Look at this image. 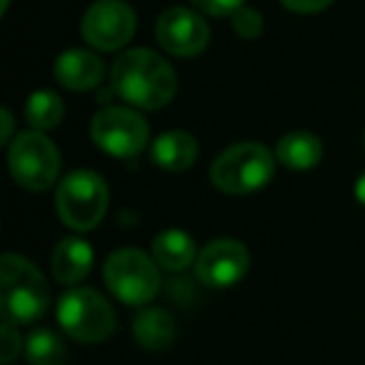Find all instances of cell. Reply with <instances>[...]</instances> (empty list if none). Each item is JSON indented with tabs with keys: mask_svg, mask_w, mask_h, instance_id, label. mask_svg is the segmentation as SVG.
Here are the masks:
<instances>
[{
	"mask_svg": "<svg viewBox=\"0 0 365 365\" xmlns=\"http://www.w3.org/2000/svg\"><path fill=\"white\" fill-rule=\"evenodd\" d=\"M113 91L125 103L145 110L165 108L178 91L175 71L158 53L133 48L120 53L110 71Z\"/></svg>",
	"mask_w": 365,
	"mask_h": 365,
	"instance_id": "6da1fadb",
	"label": "cell"
},
{
	"mask_svg": "<svg viewBox=\"0 0 365 365\" xmlns=\"http://www.w3.org/2000/svg\"><path fill=\"white\" fill-rule=\"evenodd\" d=\"M51 290L43 273L28 258L6 253L0 260V308L13 325L33 323L48 310Z\"/></svg>",
	"mask_w": 365,
	"mask_h": 365,
	"instance_id": "7a4b0ae2",
	"label": "cell"
},
{
	"mask_svg": "<svg viewBox=\"0 0 365 365\" xmlns=\"http://www.w3.org/2000/svg\"><path fill=\"white\" fill-rule=\"evenodd\" d=\"M275 173V158L260 143H235L213 160L210 180L218 190L245 195L265 188Z\"/></svg>",
	"mask_w": 365,
	"mask_h": 365,
	"instance_id": "3957f363",
	"label": "cell"
},
{
	"mask_svg": "<svg viewBox=\"0 0 365 365\" xmlns=\"http://www.w3.org/2000/svg\"><path fill=\"white\" fill-rule=\"evenodd\" d=\"M56 210L73 230H93L108 210V185L98 173L76 170L56 190Z\"/></svg>",
	"mask_w": 365,
	"mask_h": 365,
	"instance_id": "277c9868",
	"label": "cell"
},
{
	"mask_svg": "<svg viewBox=\"0 0 365 365\" xmlns=\"http://www.w3.org/2000/svg\"><path fill=\"white\" fill-rule=\"evenodd\" d=\"M58 323L81 343H101L115 330V310L93 288H71L58 300Z\"/></svg>",
	"mask_w": 365,
	"mask_h": 365,
	"instance_id": "5b68a950",
	"label": "cell"
},
{
	"mask_svg": "<svg viewBox=\"0 0 365 365\" xmlns=\"http://www.w3.org/2000/svg\"><path fill=\"white\" fill-rule=\"evenodd\" d=\"M8 168L18 185L28 190H48L61 173V153L43 130L18 133L8 150Z\"/></svg>",
	"mask_w": 365,
	"mask_h": 365,
	"instance_id": "8992f818",
	"label": "cell"
},
{
	"mask_svg": "<svg viewBox=\"0 0 365 365\" xmlns=\"http://www.w3.org/2000/svg\"><path fill=\"white\" fill-rule=\"evenodd\" d=\"M103 275L110 293L125 305H145L160 290L158 263L135 248L115 250L106 260Z\"/></svg>",
	"mask_w": 365,
	"mask_h": 365,
	"instance_id": "52a82bcc",
	"label": "cell"
},
{
	"mask_svg": "<svg viewBox=\"0 0 365 365\" xmlns=\"http://www.w3.org/2000/svg\"><path fill=\"white\" fill-rule=\"evenodd\" d=\"M91 135L101 150L115 158H133L148 143V123L143 115L128 108H103L93 115Z\"/></svg>",
	"mask_w": 365,
	"mask_h": 365,
	"instance_id": "ba28073f",
	"label": "cell"
},
{
	"mask_svg": "<svg viewBox=\"0 0 365 365\" xmlns=\"http://www.w3.org/2000/svg\"><path fill=\"white\" fill-rule=\"evenodd\" d=\"M81 33L96 51H120L135 33V13L120 0H98L83 16Z\"/></svg>",
	"mask_w": 365,
	"mask_h": 365,
	"instance_id": "9c48e42d",
	"label": "cell"
},
{
	"mask_svg": "<svg viewBox=\"0 0 365 365\" xmlns=\"http://www.w3.org/2000/svg\"><path fill=\"white\" fill-rule=\"evenodd\" d=\"M155 38L163 51L178 58H193L208 48L210 28L190 8H168L155 23Z\"/></svg>",
	"mask_w": 365,
	"mask_h": 365,
	"instance_id": "30bf717a",
	"label": "cell"
},
{
	"mask_svg": "<svg viewBox=\"0 0 365 365\" xmlns=\"http://www.w3.org/2000/svg\"><path fill=\"white\" fill-rule=\"evenodd\" d=\"M250 255L243 243L233 238L210 240L195 260V275L208 288H230L245 275Z\"/></svg>",
	"mask_w": 365,
	"mask_h": 365,
	"instance_id": "8fae6325",
	"label": "cell"
},
{
	"mask_svg": "<svg viewBox=\"0 0 365 365\" xmlns=\"http://www.w3.org/2000/svg\"><path fill=\"white\" fill-rule=\"evenodd\" d=\"M56 81L68 91H93L103 81V63L96 53L73 48L56 58Z\"/></svg>",
	"mask_w": 365,
	"mask_h": 365,
	"instance_id": "7c38bea8",
	"label": "cell"
},
{
	"mask_svg": "<svg viewBox=\"0 0 365 365\" xmlns=\"http://www.w3.org/2000/svg\"><path fill=\"white\" fill-rule=\"evenodd\" d=\"M150 158L163 170H173V173L188 170L195 163V158H198V143L185 130L163 133V135H158L153 140Z\"/></svg>",
	"mask_w": 365,
	"mask_h": 365,
	"instance_id": "4fadbf2b",
	"label": "cell"
},
{
	"mask_svg": "<svg viewBox=\"0 0 365 365\" xmlns=\"http://www.w3.org/2000/svg\"><path fill=\"white\" fill-rule=\"evenodd\" d=\"M93 248L81 238H66L53 250V275L58 283L76 285L91 273Z\"/></svg>",
	"mask_w": 365,
	"mask_h": 365,
	"instance_id": "5bb4252c",
	"label": "cell"
},
{
	"mask_svg": "<svg viewBox=\"0 0 365 365\" xmlns=\"http://www.w3.org/2000/svg\"><path fill=\"white\" fill-rule=\"evenodd\" d=\"M133 335H135L140 348L168 350L175 343V335H178L175 318L160 308H148L133 323Z\"/></svg>",
	"mask_w": 365,
	"mask_h": 365,
	"instance_id": "9a60e30c",
	"label": "cell"
},
{
	"mask_svg": "<svg viewBox=\"0 0 365 365\" xmlns=\"http://www.w3.org/2000/svg\"><path fill=\"white\" fill-rule=\"evenodd\" d=\"M153 260L160 265L163 270H170V273H178V270H185L190 263L198 260V250H195V243L188 233L182 230H163L155 240H153Z\"/></svg>",
	"mask_w": 365,
	"mask_h": 365,
	"instance_id": "2e32d148",
	"label": "cell"
},
{
	"mask_svg": "<svg viewBox=\"0 0 365 365\" xmlns=\"http://www.w3.org/2000/svg\"><path fill=\"white\" fill-rule=\"evenodd\" d=\"M275 155L290 170H310L323 158V143L310 133H288L280 138Z\"/></svg>",
	"mask_w": 365,
	"mask_h": 365,
	"instance_id": "e0dca14e",
	"label": "cell"
},
{
	"mask_svg": "<svg viewBox=\"0 0 365 365\" xmlns=\"http://www.w3.org/2000/svg\"><path fill=\"white\" fill-rule=\"evenodd\" d=\"M26 120L33 130H51L63 120V101L53 91H38L26 103Z\"/></svg>",
	"mask_w": 365,
	"mask_h": 365,
	"instance_id": "ac0fdd59",
	"label": "cell"
},
{
	"mask_svg": "<svg viewBox=\"0 0 365 365\" xmlns=\"http://www.w3.org/2000/svg\"><path fill=\"white\" fill-rule=\"evenodd\" d=\"M26 355L31 365H63L66 363V345L53 330H33L26 343Z\"/></svg>",
	"mask_w": 365,
	"mask_h": 365,
	"instance_id": "d6986e66",
	"label": "cell"
},
{
	"mask_svg": "<svg viewBox=\"0 0 365 365\" xmlns=\"http://www.w3.org/2000/svg\"><path fill=\"white\" fill-rule=\"evenodd\" d=\"M233 31L245 41H255L263 33V18L253 8H240L238 13H233Z\"/></svg>",
	"mask_w": 365,
	"mask_h": 365,
	"instance_id": "ffe728a7",
	"label": "cell"
},
{
	"mask_svg": "<svg viewBox=\"0 0 365 365\" xmlns=\"http://www.w3.org/2000/svg\"><path fill=\"white\" fill-rule=\"evenodd\" d=\"M195 6L200 8L203 13H208V16H233V13H238L240 8H243V0H193Z\"/></svg>",
	"mask_w": 365,
	"mask_h": 365,
	"instance_id": "44dd1931",
	"label": "cell"
},
{
	"mask_svg": "<svg viewBox=\"0 0 365 365\" xmlns=\"http://www.w3.org/2000/svg\"><path fill=\"white\" fill-rule=\"evenodd\" d=\"M18 350H21V335L16 333L13 323L6 320L3 323V343H0V358H3V363H11L18 355Z\"/></svg>",
	"mask_w": 365,
	"mask_h": 365,
	"instance_id": "7402d4cb",
	"label": "cell"
},
{
	"mask_svg": "<svg viewBox=\"0 0 365 365\" xmlns=\"http://www.w3.org/2000/svg\"><path fill=\"white\" fill-rule=\"evenodd\" d=\"M288 11L293 13H320L333 3V0H280Z\"/></svg>",
	"mask_w": 365,
	"mask_h": 365,
	"instance_id": "603a6c76",
	"label": "cell"
},
{
	"mask_svg": "<svg viewBox=\"0 0 365 365\" xmlns=\"http://www.w3.org/2000/svg\"><path fill=\"white\" fill-rule=\"evenodd\" d=\"M3 143H11V133H13V115L8 108H3Z\"/></svg>",
	"mask_w": 365,
	"mask_h": 365,
	"instance_id": "cb8c5ba5",
	"label": "cell"
},
{
	"mask_svg": "<svg viewBox=\"0 0 365 365\" xmlns=\"http://www.w3.org/2000/svg\"><path fill=\"white\" fill-rule=\"evenodd\" d=\"M355 198H358V203L365 205V173L355 180Z\"/></svg>",
	"mask_w": 365,
	"mask_h": 365,
	"instance_id": "d4e9b609",
	"label": "cell"
},
{
	"mask_svg": "<svg viewBox=\"0 0 365 365\" xmlns=\"http://www.w3.org/2000/svg\"><path fill=\"white\" fill-rule=\"evenodd\" d=\"M8 3H11V0H3V11H6V8H8Z\"/></svg>",
	"mask_w": 365,
	"mask_h": 365,
	"instance_id": "484cf974",
	"label": "cell"
}]
</instances>
